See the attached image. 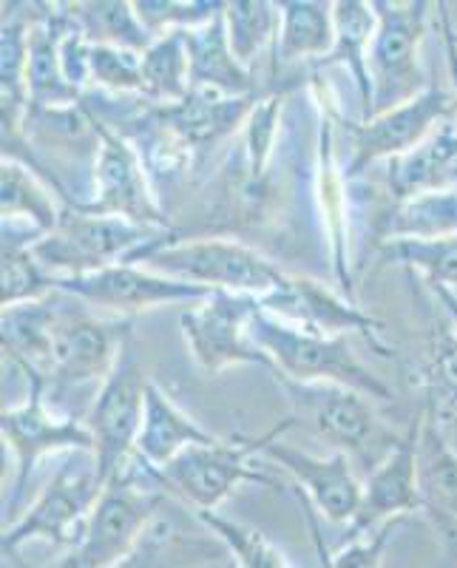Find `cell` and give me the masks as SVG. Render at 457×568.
<instances>
[{
    "label": "cell",
    "mask_w": 457,
    "mask_h": 568,
    "mask_svg": "<svg viewBox=\"0 0 457 568\" xmlns=\"http://www.w3.org/2000/svg\"><path fill=\"white\" fill-rule=\"evenodd\" d=\"M131 333V324L98 322L49 298L3 307V349L52 387L105 382Z\"/></svg>",
    "instance_id": "1"
},
{
    "label": "cell",
    "mask_w": 457,
    "mask_h": 568,
    "mask_svg": "<svg viewBox=\"0 0 457 568\" xmlns=\"http://www.w3.org/2000/svg\"><path fill=\"white\" fill-rule=\"evenodd\" d=\"M176 240L171 227H151L123 216H98L69 205L60 225L32 247L45 271L65 276L103 271L111 265H136L165 242Z\"/></svg>",
    "instance_id": "2"
},
{
    "label": "cell",
    "mask_w": 457,
    "mask_h": 568,
    "mask_svg": "<svg viewBox=\"0 0 457 568\" xmlns=\"http://www.w3.org/2000/svg\"><path fill=\"white\" fill-rule=\"evenodd\" d=\"M247 336L273 362L276 373L298 384H342L367 398H393V389L355 358L347 336H322L296 327L262 307L251 318Z\"/></svg>",
    "instance_id": "3"
},
{
    "label": "cell",
    "mask_w": 457,
    "mask_h": 568,
    "mask_svg": "<svg viewBox=\"0 0 457 568\" xmlns=\"http://www.w3.org/2000/svg\"><path fill=\"white\" fill-rule=\"evenodd\" d=\"M142 262H149V271L160 276L200 284L213 293L253 296L258 302L282 291L284 282L291 278L271 258L233 240H171L151 251Z\"/></svg>",
    "instance_id": "4"
},
{
    "label": "cell",
    "mask_w": 457,
    "mask_h": 568,
    "mask_svg": "<svg viewBox=\"0 0 457 568\" xmlns=\"http://www.w3.org/2000/svg\"><path fill=\"white\" fill-rule=\"evenodd\" d=\"M149 378L140 364L134 333L125 338L123 349L116 355V364L105 375L98 400L89 413V433L94 438V469L100 484L109 486L123 478L131 469L136 455V438L145 420V395Z\"/></svg>",
    "instance_id": "5"
},
{
    "label": "cell",
    "mask_w": 457,
    "mask_h": 568,
    "mask_svg": "<svg viewBox=\"0 0 457 568\" xmlns=\"http://www.w3.org/2000/svg\"><path fill=\"white\" fill-rule=\"evenodd\" d=\"M276 382L291 398L293 420L307 424L318 438L335 446V453L380 464L400 444L384 429L367 395L342 384H298L284 375H276Z\"/></svg>",
    "instance_id": "6"
},
{
    "label": "cell",
    "mask_w": 457,
    "mask_h": 568,
    "mask_svg": "<svg viewBox=\"0 0 457 568\" xmlns=\"http://www.w3.org/2000/svg\"><path fill=\"white\" fill-rule=\"evenodd\" d=\"M373 9L378 27H375L367 60L369 78H373V116H378L409 103L429 89L420 71V43H424L429 3L375 0Z\"/></svg>",
    "instance_id": "7"
},
{
    "label": "cell",
    "mask_w": 457,
    "mask_h": 568,
    "mask_svg": "<svg viewBox=\"0 0 457 568\" xmlns=\"http://www.w3.org/2000/svg\"><path fill=\"white\" fill-rule=\"evenodd\" d=\"M160 495L140 484V469L131 466L123 478L109 484L83 531V540L63 557L58 568H114L123 562L156 517Z\"/></svg>",
    "instance_id": "8"
},
{
    "label": "cell",
    "mask_w": 457,
    "mask_h": 568,
    "mask_svg": "<svg viewBox=\"0 0 457 568\" xmlns=\"http://www.w3.org/2000/svg\"><path fill=\"white\" fill-rule=\"evenodd\" d=\"M262 438L251 440H213L191 446L162 469H151V478L187 500L196 511H216L238 484L271 486V475H262L251 466V455H262Z\"/></svg>",
    "instance_id": "9"
},
{
    "label": "cell",
    "mask_w": 457,
    "mask_h": 568,
    "mask_svg": "<svg viewBox=\"0 0 457 568\" xmlns=\"http://www.w3.org/2000/svg\"><path fill=\"white\" fill-rule=\"evenodd\" d=\"M85 116L100 140L98 165H94V196L74 207L98 213V216H123V220L140 222V225L171 227L156 202V194L151 191L149 171L142 165L140 151L131 145L129 136L111 131L109 123L100 120L98 114H91L89 109H85Z\"/></svg>",
    "instance_id": "10"
},
{
    "label": "cell",
    "mask_w": 457,
    "mask_h": 568,
    "mask_svg": "<svg viewBox=\"0 0 457 568\" xmlns=\"http://www.w3.org/2000/svg\"><path fill=\"white\" fill-rule=\"evenodd\" d=\"M258 311H262L258 298L216 291L200 307L182 313L180 324L194 362L211 375L236 364H258L276 373L267 353H262L247 336L251 318Z\"/></svg>",
    "instance_id": "11"
},
{
    "label": "cell",
    "mask_w": 457,
    "mask_h": 568,
    "mask_svg": "<svg viewBox=\"0 0 457 568\" xmlns=\"http://www.w3.org/2000/svg\"><path fill=\"white\" fill-rule=\"evenodd\" d=\"M29 382V398L20 407L3 409L0 415V429L3 438L12 446L14 460H18V478H14L9 509L20 504V497L27 491L29 475L34 471L40 458L60 453V449H74V453H94V438L89 426L80 424L78 418H58L45 407V389L49 384L32 369H23Z\"/></svg>",
    "instance_id": "12"
},
{
    "label": "cell",
    "mask_w": 457,
    "mask_h": 568,
    "mask_svg": "<svg viewBox=\"0 0 457 568\" xmlns=\"http://www.w3.org/2000/svg\"><path fill=\"white\" fill-rule=\"evenodd\" d=\"M103 489L98 469L74 471L71 466H63L29 506L27 515L14 520L9 531H3V555H14L29 540H49L54 546L74 549L83 540L91 511Z\"/></svg>",
    "instance_id": "13"
},
{
    "label": "cell",
    "mask_w": 457,
    "mask_h": 568,
    "mask_svg": "<svg viewBox=\"0 0 457 568\" xmlns=\"http://www.w3.org/2000/svg\"><path fill=\"white\" fill-rule=\"evenodd\" d=\"M455 116L457 94H449L438 85H429L424 94H418L409 103L384 111V114L373 116L369 123L349 125L353 160L347 162L344 176L355 180L378 160H395V156L413 151L426 136L435 134L440 125L451 123Z\"/></svg>",
    "instance_id": "14"
},
{
    "label": "cell",
    "mask_w": 457,
    "mask_h": 568,
    "mask_svg": "<svg viewBox=\"0 0 457 568\" xmlns=\"http://www.w3.org/2000/svg\"><path fill=\"white\" fill-rule=\"evenodd\" d=\"M54 291L109 311H151L162 304H202L213 291L180 278L160 276L136 265H111L83 276H58Z\"/></svg>",
    "instance_id": "15"
},
{
    "label": "cell",
    "mask_w": 457,
    "mask_h": 568,
    "mask_svg": "<svg viewBox=\"0 0 457 568\" xmlns=\"http://www.w3.org/2000/svg\"><path fill=\"white\" fill-rule=\"evenodd\" d=\"M291 426L293 418H287L273 433L264 435L262 455L276 460L287 475H293L296 489L307 495L309 504L316 506L318 515L327 517L329 524L353 526L360 511V500H364V486L353 475L349 455L333 453L329 458H316V455L298 453L278 440L284 429H291Z\"/></svg>",
    "instance_id": "16"
},
{
    "label": "cell",
    "mask_w": 457,
    "mask_h": 568,
    "mask_svg": "<svg viewBox=\"0 0 457 568\" xmlns=\"http://www.w3.org/2000/svg\"><path fill=\"white\" fill-rule=\"evenodd\" d=\"M74 29L71 3H43L29 32L27 89L29 105L38 111H63L80 103V89L63 71V40Z\"/></svg>",
    "instance_id": "17"
},
{
    "label": "cell",
    "mask_w": 457,
    "mask_h": 568,
    "mask_svg": "<svg viewBox=\"0 0 457 568\" xmlns=\"http://www.w3.org/2000/svg\"><path fill=\"white\" fill-rule=\"evenodd\" d=\"M415 509H420L418 424L409 429V435L400 438V444L387 458L369 471L360 511L349 529H353V535H367L380 526L395 524L400 515H409Z\"/></svg>",
    "instance_id": "18"
},
{
    "label": "cell",
    "mask_w": 457,
    "mask_h": 568,
    "mask_svg": "<svg viewBox=\"0 0 457 568\" xmlns=\"http://www.w3.org/2000/svg\"><path fill=\"white\" fill-rule=\"evenodd\" d=\"M262 94L256 98H231L222 91L191 89L187 98L176 105H154L162 123L174 131L187 149H207L222 136L233 134L258 105Z\"/></svg>",
    "instance_id": "19"
},
{
    "label": "cell",
    "mask_w": 457,
    "mask_h": 568,
    "mask_svg": "<svg viewBox=\"0 0 457 568\" xmlns=\"http://www.w3.org/2000/svg\"><path fill=\"white\" fill-rule=\"evenodd\" d=\"M389 191L395 202L438 191H457V123L440 125L413 151L389 160Z\"/></svg>",
    "instance_id": "20"
},
{
    "label": "cell",
    "mask_w": 457,
    "mask_h": 568,
    "mask_svg": "<svg viewBox=\"0 0 457 568\" xmlns=\"http://www.w3.org/2000/svg\"><path fill=\"white\" fill-rule=\"evenodd\" d=\"M262 307L284 322L322 333V336H344V329L375 333L378 327V322L364 316L358 307H347L342 298L324 291L322 284L304 282V278H287L282 291L264 298Z\"/></svg>",
    "instance_id": "21"
},
{
    "label": "cell",
    "mask_w": 457,
    "mask_h": 568,
    "mask_svg": "<svg viewBox=\"0 0 457 568\" xmlns=\"http://www.w3.org/2000/svg\"><path fill=\"white\" fill-rule=\"evenodd\" d=\"M420 509L438 524L446 542L457 546V449L426 418L418 420Z\"/></svg>",
    "instance_id": "22"
},
{
    "label": "cell",
    "mask_w": 457,
    "mask_h": 568,
    "mask_svg": "<svg viewBox=\"0 0 457 568\" xmlns=\"http://www.w3.org/2000/svg\"><path fill=\"white\" fill-rule=\"evenodd\" d=\"M191 65V89H211L231 98H256V74L238 63L225 29V12L211 23L182 32Z\"/></svg>",
    "instance_id": "23"
},
{
    "label": "cell",
    "mask_w": 457,
    "mask_h": 568,
    "mask_svg": "<svg viewBox=\"0 0 457 568\" xmlns=\"http://www.w3.org/2000/svg\"><path fill=\"white\" fill-rule=\"evenodd\" d=\"M213 440L220 438H213L194 418H187L154 382L149 384L145 420H142V433L136 438L134 458H140L151 469H162V466L171 464L176 455H182L191 446L213 444Z\"/></svg>",
    "instance_id": "24"
},
{
    "label": "cell",
    "mask_w": 457,
    "mask_h": 568,
    "mask_svg": "<svg viewBox=\"0 0 457 568\" xmlns=\"http://www.w3.org/2000/svg\"><path fill=\"white\" fill-rule=\"evenodd\" d=\"M335 18V45L333 52L324 60H318V69H329V65H347L353 74L355 85H358L360 105H364V123L373 116V78H369V45H373L375 18L373 3H358V0H342L333 3Z\"/></svg>",
    "instance_id": "25"
},
{
    "label": "cell",
    "mask_w": 457,
    "mask_h": 568,
    "mask_svg": "<svg viewBox=\"0 0 457 568\" xmlns=\"http://www.w3.org/2000/svg\"><path fill=\"white\" fill-rule=\"evenodd\" d=\"M278 38L273 45L276 63H296V60H324L335 45L333 3L318 0H282L278 3Z\"/></svg>",
    "instance_id": "26"
},
{
    "label": "cell",
    "mask_w": 457,
    "mask_h": 568,
    "mask_svg": "<svg viewBox=\"0 0 457 568\" xmlns=\"http://www.w3.org/2000/svg\"><path fill=\"white\" fill-rule=\"evenodd\" d=\"M380 245L393 240H444L457 233V191L395 202L375 225Z\"/></svg>",
    "instance_id": "27"
},
{
    "label": "cell",
    "mask_w": 457,
    "mask_h": 568,
    "mask_svg": "<svg viewBox=\"0 0 457 568\" xmlns=\"http://www.w3.org/2000/svg\"><path fill=\"white\" fill-rule=\"evenodd\" d=\"M43 240L34 227L20 231L14 222H3V307L43 302L54 291L58 276L45 273L32 247Z\"/></svg>",
    "instance_id": "28"
},
{
    "label": "cell",
    "mask_w": 457,
    "mask_h": 568,
    "mask_svg": "<svg viewBox=\"0 0 457 568\" xmlns=\"http://www.w3.org/2000/svg\"><path fill=\"white\" fill-rule=\"evenodd\" d=\"M71 14L91 45H116V49L145 54L156 43L154 34L142 27L134 3H125V0L71 3Z\"/></svg>",
    "instance_id": "29"
},
{
    "label": "cell",
    "mask_w": 457,
    "mask_h": 568,
    "mask_svg": "<svg viewBox=\"0 0 457 568\" xmlns=\"http://www.w3.org/2000/svg\"><path fill=\"white\" fill-rule=\"evenodd\" d=\"M191 91V65L182 32L156 38L142 54V98L154 105H176Z\"/></svg>",
    "instance_id": "30"
},
{
    "label": "cell",
    "mask_w": 457,
    "mask_h": 568,
    "mask_svg": "<svg viewBox=\"0 0 457 568\" xmlns=\"http://www.w3.org/2000/svg\"><path fill=\"white\" fill-rule=\"evenodd\" d=\"M0 202H3V222H27L43 236H49L63 216V211L54 207L52 194L29 174L27 165L14 160H3Z\"/></svg>",
    "instance_id": "31"
},
{
    "label": "cell",
    "mask_w": 457,
    "mask_h": 568,
    "mask_svg": "<svg viewBox=\"0 0 457 568\" xmlns=\"http://www.w3.org/2000/svg\"><path fill=\"white\" fill-rule=\"evenodd\" d=\"M211 560L207 542L185 540L176 535L167 517L156 515L136 549L114 568H200Z\"/></svg>",
    "instance_id": "32"
},
{
    "label": "cell",
    "mask_w": 457,
    "mask_h": 568,
    "mask_svg": "<svg viewBox=\"0 0 457 568\" xmlns=\"http://www.w3.org/2000/svg\"><path fill=\"white\" fill-rule=\"evenodd\" d=\"M278 23H282L278 3H264V0H233V3H227L225 29L238 63L251 69L258 54L264 52V45H276Z\"/></svg>",
    "instance_id": "33"
},
{
    "label": "cell",
    "mask_w": 457,
    "mask_h": 568,
    "mask_svg": "<svg viewBox=\"0 0 457 568\" xmlns=\"http://www.w3.org/2000/svg\"><path fill=\"white\" fill-rule=\"evenodd\" d=\"M426 418L446 435L449 426L457 424V336L451 333L435 338L426 367Z\"/></svg>",
    "instance_id": "34"
},
{
    "label": "cell",
    "mask_w": 457,
    "mask_h": 568,
    "mask_svg": "<svg viewBox=\"0 0 457 568\" xmlns=\"http://www.w3.org/2000/svg\"><path fill=\"white\" fill-rule=\"evenodd\" d=\"M196 517L231 551L238 568H291L284 562L282 551L253 526L238 524V520L222 517L216 511H196Z\"/></svg>",
    "instance_id": "35"
},
{
    "label": "cell",
    "mask_w": 457,
    "mask_h": 568,
    "mask_svg": "<svg viewBox=\"0 0 457 568\" xmlns=\"http://www.w3.org/2000/svg\"><path fill=\"white\" fill-rule=\"evenodd\" d=\"M387 262L415 267L435 284H449L457 291V233L444 240H393L380 245Z\"/></svg>",
    "instance_id": "36"
},
{
    "label": "cell",
    "mask_w": 457,
    "mask_h": 568,
    "mask_svg": "<svg viewBox=\"0 0 457 568\" xmlns=\"http://www.w3.org/2000/svg\"><path fill=\"white\" fill-rule=\"evenodd\" d=\"M225 7L227 3H220V0H191V3L187 0H136L134 3L142 27L154 38L205 27L216 14L225 12Z\"/></svg>",
    "instance_id": "37"
},
{
    "label": "cell",
    "mask_w": 457,
    "mask_h": 568,
    "mask_svg": "<svg viewBox=\"0 0 457 568\" xmlns=\"http://www.w3.org/2000/svg\"><path fill=\"white\" fill-rule=\"evenodd\" d=\"M89 78L109 91H134L142 94V54L116 49V45H91Z\"/></svg>",
    "instance_id": "38"
},
{
    "label": "cell",
    "mask_w": 457,
    "mask_h": 568,
    "mask_svg": "<svg viewBox=\"0 0 457 568\" xmlns=\"http://www.w3.org/2000/svg\"><path fill=\"white\" fill-rule=\"evenodd\" d=\"M395 524L380 526V529L367 531V535H355V540L349 546H344L342 551H335L329 557V566L333 568H380V555H384V546H387L389 535H393Z\"/></svg>",
    "instance_id": "39"
},
{
    "label": "cell",
    "mask_w": 457,
    "mask_h": 568,
    "mask_svg": "<svg viewBox=\"0 0 457 568\" xmlns=\"http://www.w3.org/2000/svg\"><path fill=\"white\" fill-rule=\"evenodd\" d=\"M296 497L298 504H302V511H304V520H307L309 526V535H313V542H316V555H318V568H333L329 566V549L327 542H324V535H322V517H318L316 506L309 504L307 495H304L302 489H296Z\"/></svg>",
    "instance_id": "40"
}]
</instances>
